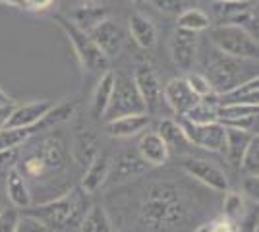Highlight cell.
Masks as SVG:
<instances>
[{"instance_id":"46","label":"cell","mask_w":259,"mask_h":232,"mask_svg":"<svg viewBox=\"0 0 259 232\" xmlns=\"http://www.w3.org/2000/svg\"><path fill=\"white\" fill-rule=\"evenodd\" d=\"M211 2H253V0H211Z\"/></svg>"},{"instance_id":"41","label":"cell","mask_w":259,"mask_h":232,"mask_svg":"<svg viewBox=\"0 0 259 232\" xmlns=\"http://www.w3.org/2000/svg\"><path fill=\"white\" fill-rule=\"evenodd\" d=\"M12 111H14V105H0V130H4L8 126V118H10Z\"/></svg>"},{"instance_id":"4","label":"cell","mask_w":259,"mask_h":232,"mask_svg":"<svg viewBox=\"0 0 259 232\" xmlns=\"http://www.w3.org/2000/svg\"><path fill=\"white\" fill-rule=\"evenodd\" d=\"M140 112H145V105L134 85L132 76H116L112 97L101 120L108 122L120 116H128V114H140Z\"/></svg>"},{"instance_id":"15","label":"cell","mask_w":259,"mask_h":232,"mask_svg":"<svg viewBox=\"0 0 259 232\" xmlns=\"http://www.w3.org/2000/svg\"><path fill=\"white\" fill-rule=\"evenodd\" d=\"M149 124H151V114H147V112L128 114V116H120V118H114V120H108L107 132L112 137L128 140V137H136L140 133L147 132Z\"/></svg>"},{"instance_id":"45","label":"cell","mask_w":259,"mask_h":232,"mask_svg":"<svg viewBox=\"0 0 259 232\" xmlns=\"http://www.w3.org/2000/svg\"><path fill=\"white\" fill-rule=\"evenodd\" d=\"M211 230V222H205V224H201V226H197L194 232H209Z\"/></svg>"},{"instance_id":"27","label":"cell","mask_w":259,"mask_h":232,"mask_svg":"<svg viewBox=\"0 0 259 232\" xmlns=\"http://www.w3.org/2000/svg\"><path fill=\"white\" fill-rule=\"evenodd\" d=\"M225 194L227 196H225V201H223V215L221 217H225V219L238 224L249 211L246 198L240 192H225Z\"/></svg>"},{"instance_id":"11","label":"cell","mask_w":259,"mask_h":232,"mask_svg":"<svg viewBox=\"0 0 259 232\" xmlns=\"http://www.w3.org/2000/svg\"><path fill=\"white\" fill-rule=\"evenodd\" d=\"M197 44H199L197 33L176 29L170 39V58H172L174 66L182 72H190L195 62Z\"/></svg>"},{"instance_id":"8","label":"cell","mask_w":259,"mask_h":232,"mask_svg":"<svg viewBox=\"0 0 259 232\" xmlns=\"http://www.w3.org/2000/svg\"><path fill=\"white\" fill-rule=\"evenodd\" d=\"M87 35L91 37V41L95 43V47L107 56L108 60L118 56L122 53V49H124V44H126V31H124V27L116 20H112V18L103 20Z\"/></svg>"},{"instance_id":"22","label":"cell","mask_w":259,"mask_h":232,"mask_svg":"<svg viewBox=\"0 0 259 232\" xmlns=\"http://www.w3.org/2000/svg\"><path fill=\"white\" fill-rule=\"evenodd\" d=\"M253 137V132L238 130V128H227L225 126V153L228 157V163L232 166H240L242 155L248 147L249 140Z\"/></svg>"},{"instance_id":"5","label":"cell","mask_w":259,"mask_h":232,"mask_svg":"<svg viewBox=\"0 0 259 232\" xmlns=\"http://www.w3.org/2000/svg\"><path fill=\"white\" fill-rule=\"evenodd\" d=\"M77 213V203L74 199V194H68V196H62L58 199H53L49 203H43L39 207L31 209V217L39 219L43 222L49 230H60L64 228L66 224L74 221Z\"/></svg>"},{"instance_id":"43","label":"cell","mask_w":259,"mask_h":232,"mask_svg":"<svg viewBox=\"0 0 259 232\" xmlns=\"http://www.w3.org/2000/svg\"><path fill=\"white\" fill-rule=\"evenodd\" d=\"M2 6H12V8H20L23 10V0H0Z\"/></svg>"},{"instance_id":"10","label":"cell","mask_w":259,"mask_h":232,"mask_svg":"<svg viewBox=\"0 0 259 232\" xmlns=\"http://www.w3.org/2000/svg\"><path fill=\"white\" fill-rule=\"evenodd\" d=\"M205 77L211 81V85L217 93H223L227 89L234 87L240 83V64L238 58L227 56L219 53L215 60H211V64L207 66Z\"/></svg>"},{"instance_id":"31","label":"cell","mask_w":259,"mask_h":232,"mask_svg":"<svg viewBox=\"0 0 259 232\" xmlns=\"http://www.w3.org/2000/svg\"><path fill=\"white\" fill-rule=\"evenodd\" d=\"M180 118L192 122V124H211V122H219V118H217V107L203 99H199V103L194 105V107L186 112L184 116H180Z\"/></svg>"},{"instance_id":"16","label":"cell","mask_w":259,"mask_h":232,"mask_svg":"<svg viewBox=\"0 0 259 232\" xmlns=\"http://www.w3.org/2000/svg\"><path fill=\"white\" fill-rule=\"evenodd\" d=\"M138 155L149 166H162L170 157V149L157 132H143L138 144Z\"/></svg>"},{"instance_id":"3","label":"cell","mask_w":259,"mask_h":232,"mask_svg":"<svg viewBox=\"0 0 259 232\" xmlns=\"http://www.w3.org/2000/svg\"><path fill=\"white\" fill-rule=\"evenodd\" d=\"M54 22L68 37V41L74 49V55L77 56L79 64L85 72L89 74L101 72L103 74L105 70H108V58L95 47V43L91 41V37L85 31H81L68 18H62V16H54Z\"/></svg>"},{"instance_id":"20","label":"cell","mask_w":259,"mask_h":232,"mask_svg":"<svg viewBox=\"0 0 259 232\" xmlns=\"http://www.w3.org/2000/svg\"><path fill=\"white\" fill-rule=\"evenodd\" d=\"M110 159L105 157V155H97L85 168V174H83V180H81V190L85 194H95L105 182L107 178L110 176Z\"/></svg>"},{"instance_id":"30","label":"cell","mask_w":259,"mask_h":232,"mask_svg":"<svg viewBox=\"0 0 259 232\" xmlns=\"http://www.w3.org/2000/svg\"><path fill=\"white\" fill-rule=\"evenodd\" d=\"M37 128L39 126H35V128H10V126H6L4 130H0V151L2 149H20V145L25 144Z\"/></svg>"},{"instance_id":"2","label":"cell","mask_w":259,"mask_h":232,"mask_svg":"<svg viewBox=\"0 0 259 232\" xmlns=\"http://www.w3.org/2000/svg\"><path fill=\"white\" fill-rule=\"evenodd\" d=\"M209 39L219 53L238 60H253L259 55L257 37L234 23H219L209 27Z\"/></svg>"},{"instance_id":"24","label":"cell","mask_w":259,"mask_h":232,"mask_svg":"<svg viewBox=\"0 0 259 232\" xmlns=\"http://www.w3.org/2000/svg\"><path fill=\"white\" fill-rule=\"evenodd\" d=\"M157 133L161 135V140L166 144L168 149H182V147H188L190 142L186 140V133H184L182 126L178 120H172V118H162L157 126Z\"/></svg>"},{"instance_id":"26","label":"cell","mask_w":259,"mask_h":232,"mask_svg":"<svg viewBox=\"0 0 259 232\" xmlns=\"http://www.w3.org/2000/svg\"><path fill=\"white\" fill-rule=\"evenodd\" d=\"M259 105H223L217 109V118L223 126L230 122L248 120V118H257Z\"/></svg>"},{"instance_id":"13","label":"cell","mask_w":259,"mask_h":232,"mask_svg":"<svg viewBox=\"0 0 259 232\" xmlns=\"http://www.w3.org/2000/svg\"><path fill=\"white\" fill-rule=\"evenodd\" d=\"M53 109L51 101H33L22 107H14L10 118H8V126L10 128H35L41 126L43 118Z\"/></svg>"},{"instance_id":"44","label":"cell","mask_w":259,"mask_h":232,"mask_svg":"<svg viewBox=\"0 0 259 232\" xmlns=\"http://www.w3.org/2000/svg\"><path fill=\"white\" fill-rule=\"evenodd\" d=\"M8 103H12L10 95H8L4 89H0V105H8Z\"/></svg>"},{"instance_id":"32","label":"cell","mask_w":259,"mask_h":232,"mask_svg":"<svg viewBox=\"0 0 259 232\" xmlns=\"http://www.w3.org/2000/svg\"><path fill=\"white\" fill-rule=\"evenodd\" d=\"M242 170L248 174V176H259V135L253 133V137L249 140L246 151L242 155V161H240Z\"/></svg>"},{"instance_id":"49","label":"cell","mask_w":259,"mask_h":232,"mask_svg":"<svg viewBox=\"0 0 259 232\" xmlns=\"http://www.w3.org/2000/svg\"><path fill=\"white\" fill-rule=\"evenodd\" d=\"M0 209H2V199H0Z\"/></svg>"},{"instance_id":"7","label":"cell","mask_w":259,"mask_h":232,"mask_svg":"<svg viewBox=\"0 0 259 232\" xmlns=\"http://www.w3.org/2000/svg\"><path fill=\"white\" fill-rule=\"evenodd\" d=\"M186 140L190 145H197L201 149L221 153L225 151V126L221 122H211V124H192V122L180 118Z\"/></svg>"},{"instance_id":"48","label":"cell","mask_w":259,"mask_h":232,"mask_svg":"<svg viewBox=\"0 0 259 232\" xmlns=\"http://www.w3.org/2000/svg\"><path fill=\"white\" fill-rule=\"evenodd\" d=\"M85 2H97V0H85Z\"/></svg>"},{"instance_id":"36","label":"cell","mask_w":259,"mask_h":232,"mask_svg":"<svg viewBox=\"0 0 259 232\" xmlns=\"http://www.w3.org/2000/svg\"><path fill=\"white\" fill-rule=\"evenodd\" d=\"M20 209L16 207H2L0 209V232H16L20 221Z\"/></svg>"},{"instance_id":"33","label":"cell","mask_w":259,"mask_h":232,"mask_svg":"<svg viewBox=\"0 0 259 232\" xmlns=\"http://www.w3.org/2000/svg\"><path fill=\"white\" fill-rule=\"evenodd\" d=\"M97 144L95 137L91 133H81L76 142V149H74V157L79 161V165H89L95 157H97Z\"/></svg>"},{"instance_id":"12","label":"cell","mask_w":259,"mask_h":232,"mask_svg":"<svg viewBox=\"0 0 259 232\" xmlns=\"http://www.w3.org/2000/svg\"><path fill=\"white\" fill-rule=\"evenodd\" d=\"M162 101L172 109L178 116H184L194 105L199 103V97L190 89L186 77H172L162 87Z\"/></svg>"},{"instance_id":"25","label":"cell","mask_w":259,"mask_h":232,"mask_svg":"<svg viewBox=\"0 0 259 232\" xmlns=\"http://www.w3.org/2000/svg\"><path fill=\"white\" fill-rule=\"evenodd\" d=\"M79 232H114L112 230V222L108 219L107 211L101 205H91L87 213L81 219Z\"/></svg>"},{"instance_id":"18","label":"cell","mask_w":259,"mask_h":232,"mask_svg":"<svg viewBox=\"0 0 259 232\" xmlns=\"http://www.w3.org/2000/svg\"><path fill=\"white\" fill-rule=\"evenodd\" d=\"M6 194H8L12 207H16V209L31 207V192L27 186V180L20 172L18 166H14L6 172Z\"/></svg>"},{"instance_id":"9","label":"cell","mask_w":259,"mask_h":232,"mask_svg":"<svg viewBox=\"0 0 259 232\" xmlns=\"http://www.w3.org/2000/svg\"><path fill=\"white\" fill-rule=\"evenodd\" d=\"M132 79H134V85H136L141 101L145 105V112L147 114L159 112L162 105V85L159 76L155 74V70L149 66L136 68Z\"/></svg>"},{"instance_id":"21","label":"cell","mask_w":259,"mask_h":232,"mask_svg":"<svg viewBox=\"0 0 259 232\" xmlns=\"http://www.w3.org/2000/svg\"><path fill=\"white\" fill-rule=\"evenodd\" d=\"M149 170V165L136 153H124L116 159L114 166H110V172L114 174L116 182H126L136 176H141Z\"/></svg>"},{"instance_id":"37","label":"cell","mask_w":259,"mask_h":232,"mask_svg":"<svg viewBox=\"0 0 259 232\" xmlns=\"http://www.w3.org/2000/svg\"><path fill=\"white\" fill-rule=\"evenodd\" d=\"M16 232H51L39 219H35L31 215H23L18 221Z\"/></svg>"},{"instance_id":"40","label":"cell","mask_w":259,"mask_h":232,"mask_svg":"<svg viewBox=\"0 0 259 232\" xmlns=\"http://www.w3.org/2000/svg\"><path fill=\"white\" fill-rule=\"evenodd\" d=\"M54 0H23V10L27 12H47L53 8Z\"/></svg>"},{"instance_id":"29","label":"cell","mask_w":259,"mask_h":232,"mask_svg":"<svg viewBox=\"0 0 259 232\" xmlns=\"http://www.w3.org/2000/svg\"><path fill=\"white\" fill-rule=\"evenodd\" d=\"M37 157L45 163L47 170L60 168L64 165V147L56 140H45L41 144V149L37 151Z\"/></svg>"},{"instance_id":"34","label":"cell","mask_w":259,"mask_h":232,"mask_svg":"<svg viewBox=\"0 0 259 232\" xmlns=\"http://www.w3.org/2000/svg\"><path fill=\"white\" fill-rule=\"evenodd\" d=\"M186 81H188L190 89L194 91L199 99H203V97L211 95V93L215 91V89H213V85H211V81L205 77V74H188Z\"/></svg>"},{"instance_id":"42","label":"cell","mask_w":259,"mask_h":232,"mask_svg":"<svg viewBox=\"0 0 259 232\" xmlns=\"http://www.w3.org/2000/svg\"><path fill=\"white\" fill-rule=\"evenodd\" d=\"M246 194L257 199V176H248V180H246Z\"/></svg>"},{"instance_id":"19","label":"cell","mask_w":259,"mask_h":232,"mask_svg":"<svg viewBox=\"0 0 259 232\" xmlns=\"http://www.w3.org/2000/svg\"><path fill=\"white\" fill-rule=\"evenodd\" d=\"M128 29L132 39L136 41V44L140 49L149 51L157 43V27H155V23L147 16L140 14V12L132 14L128 18Z\"/></svg>"},{"instance_id":"28","label":"cell","mask_w":259,"mask_h":232,"mask_svg":"<svg viewBox=\"0 0 259 232\" xmlns=\"http://www.w3.org/2000/svg\"><path fill=\"white\" fill-rule=\"evenodd\" d=\"M211 27V20L205 12L197 8H188L178 16V29H186L192 33H201Z\"/></svg>"},{"instance_id":"35","label":"cell","mask_w":259,"mask_h":232,"mask_svg":"<svg viewBox=\"0 0 259 232\" xmlns=\"http://www.w3.org/2000/svg\"><path fill=\"white\" fill-rule=\"evenodd\" d=\"M155 10H159L164 16H174L178 18L184 10H186V0H149Z\"/></svg>"},{"instance_id":"23","label":"cell","mask_w":259,"mask_h":232,"mask_svg":"<svg viewBox=\"0 0 259 232\" xmlns=\"http://www.w3.org/2000/svg\"><path fill=\"white\" fill-rule=\"evenodd\" d=\"M114 77L116 74L112 70H105L97 81V87L93 91V101H91V109L97 118H103V114L107 111L110 97H112V89H114Z\"/></svg>"},{"instance_id":"1","label":"cell","mask_w":259,"mask_h":232,"mask_svg":"<svg viewBox=\"0 0 259 232\" xmlns=\"http://www.w3.org/2000/svg\"><path fill=\"white\" fill-rule=\"evenodd\" d=\"M180 192L170 184H157L149 192V198L143 203V222L153 230H164L172 226L176 221L184 217Z\"/></svg>"},{"instance_id":"39","label":"cell","mask_w":259,"mask_h":232,"mask_svg":"<svg viewBox=\"0 0 259 232\" xmlns=\"http://www.w3.org/2000/svg\"><path fill=\"white\" fill-rule=\"evenodd\" d=\"M209 232H238V224L225 219V217H219L215 221H211V230Z\"/></svg>"},{"instance_id":"17","label":"cell","mask_w":259,"mask_h":232,"mask_svg":"<svg viewBox=\"0 0 259 232\" xmlns=\"http://www.w3.org/2000/svg\"><path fill=\"white\" fill-rule=\"evenodd\" d=\"M107 18H110V12H108L107 6H101L99 2H85L83 0V4H79V6L74 8L70 22L74 23L76 27H79L81 31L89 33L95 25H99Z\"/></svg>"},{"instance_id":"47","label":"cell","mask_w":259,"mask_h":232,"mask_svg":"<svg viewBox=\"0 0 259 232\" xmlns=\"http://www.w3.org/2000/svg\"><path fill=\"white\" fill-rule=\"evenodd\" d=\"M130 2H134V4H138V6H141V4H145L147 0H130Z\"/></svg>"},{"instance_id":"6","label":"cell","mask_w":259,"mask_h":232,"mask_svg":"<svg viewBox=\"0 0 259 232\" xmlns=\"http://www.w3.org/2000/svg\"><path fill=\"white\" fill-rule=\"evenodd\" d=\"M180 168L190 178L201 182L203 186H207L213 192L225 194L230 188L227 172L219 165L211 163V161H205V159H184L182 163H180Z\"/></svg>"},{"instance_id":"14","label":"cell","mask_w":259,"mask_h":232,"mask_svg":"<svg viewBox=\"0 0 259 232\" xmlns=\"http://www.w3.org/2000/svg\"><path fill=\"white\" fill-rule=\"evenodd\" d=\"M219 107L223 105H259V77H248L240 81L238 85L227 89L223 93H217Z\"/></svg>"},{"instance_id":"38","label":"cell","mask_w":259,"mask_h":232,"mask_svg":"<svg viewBox=\"0 0 259 232\" xmlns=\"http://www.w3.org/2000/svg\"><path fill=\"white\" fill-rule=\"evenodd\" d=\"M18 161V149H2L0 151V170H10Z\"/></svg>"}]
</instances>
